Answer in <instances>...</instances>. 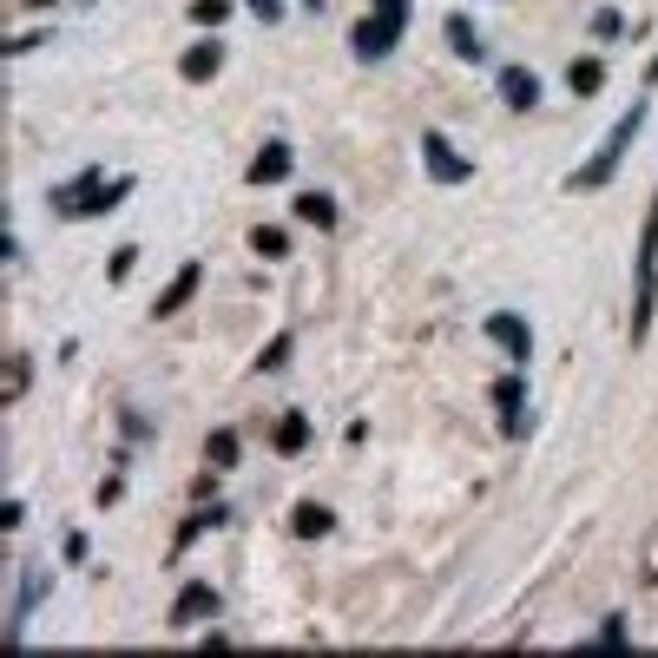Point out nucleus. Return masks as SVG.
<instances>
[{"label": "nucleus", "mask_w": 658, "mask_h": 658, "mask_svg": "<svg viewBox=\"0 0 658 658\" xmlns=\"http://www.w3.org/2000/svg\"><path fill=\"white\" fill-rule=\"evenodd\" d=\"M652 310H658V191L645 204V231H639V297H632V343L652 336Z\"/></svg>", "instance_id": "f257e3e1"}, {"label": "nucleus", "mask_w": 658, "mask_h": 658, "mask_svg": "<svg viewBox=\"0 0 658 658\" xmlns=\"http://www.w3.org/2000/svg\"><path fill=\"white\" fill-rule=\"evenodd\" d=\"M639 126H645V99H632V112H626V119H619V126L606 132V145H599V152L586 158L580 172H573V191H599V185H612V172H619L626 145L639 139Z\"/></svg>", "instance_id": "f03ea898"}, {"label": "nucleus", "mask_w": 658, "mask_h": 658, "mask_svg": "<svg viewBox=\"0 0 658 658\" xmlns=\"http://www.w3.org/2000/svg\"><path fill=\"white\" fill-rule=\"evenodd\" d=\"M132 191V178H106V172H86V178H73V185H60L53 191V211L60 218H99V211H112V204Z\"/></svg>", "instance_id": "7ed1b4c3"}, {"label": "nucleus", "mask_w": 658, "mask_h": 658, "mask_svg": "<svg viewBox=\"0 0 658 658\" xmlns=\"http://www.w3.org/2000/svg\"><path fill=\"white\" fill-rule=\"evenodd\" d=\"M402 27H408V0H376V14L356 27V60H382V53H395Z\"/></svg>", "instance_id": "20e7f679"}, {"label": "nucleus", "mask_w": 658, "mask_h": 658, "mask_svg": "<svg viewBox=\"0 0 658 658\" xmlns=\"http://www.w3.org/2000/svg\"><path fill=\"white\" fill-rule=\"evenodd\" d=\"M422 158H428V178H435V185H468V178H474V165L441 139V132H428V139H422Z\"/></svg>", "instance_id": "39448f33"}, {"label": "nucleus", "mask_w": 658, "mask_h": 658, "mask_svg": "<svg viewBox=\"0 0 658 658\" xmlns=\"http://www.w3.org/2000/svg\"><path fill=\"white\" fill-rule=\"evenodd\" d=\"M487 336H494V343H501L514 362H527V356H533V336H527V323H520L514 310H494V316H487Z\"/></svg>", "instance_id": "423d86ee"}, {"label": "nucleus", "mask_w": 658, "mask_h": 658, "mask_svg": "<svg viewBox=\"0 0 658 658\" xmlns=\"http://www.w3.org/2000/svg\"><path fill=\"white\" fill-rule=\"evenodd\" d=\"M211 612H218V593H211V586H185V593L172 599V626H198Z\"/></svg>", "instance_id": "0eeeda50"}, {"label": "nucleus", "mask_w": 658, "mask_h": 658, "mask_svg": "<svg viewBox=\"0 0 658 658\" xmlns=\"http://www.w3.org/2000/svg\"><path fill=\"white\" fill-rule=\"evenodd\" d=\"M198 283H204V270H198V264H185V270H178L172 283H165V297H158L152 310H158V316H178V310H185L191 297H198Z\"/></svg>", "instance_id": "6e6552de"}, {"label": "nucleus", "mask_w": 658, "mask_h": 658, "mask_svg": "<svg viewBox=\"0 0 658 658\" xmlns=\"http://www.w3.org/2000/svg\"><path fill=\"white\" fill-rule=\"evenodd\" d=\"M218 66H224V47H218V40H198V47L178 60V73H185L191 86H204V79H218Z\"/></svg>", "instance_id": "1a4fd4ad"}, {"label": "nucleus", "mask_w": 658, "mask_h": 658, "mask_svg": "<svg viewBox=\"0 0 658 658\" xmlns=\"http://www.w3.org/2000/svg\"><path fill=\"white\" fill-rule=\"evenodd\" d=\"M244 178H251V185H277V178H290V145H264Z\"/></svg>", "instance_id": "9d476101"}, {"label": "nucleus", "mask_w": 658, "mask_h": 658, "mask_svg": "<svg viewBox=\"0 0 658 658\" xmlns=\"http://www.w3.org/2000/svg\"><path fill=\"white\" fill-rule=\"evenodd\" d=\"M501 99H507L514 112H527L533 99H540V79H533L527 66H507V73H501Z\"/></svg>", "instance_id": "9b49d317"}, {"label": "nucleus", "mask_w": 658, "mask_h": 658, "mask_svg": "<svg viewBox=\"0 0 658 658\" xmlns=\"http://www.w3.org/2000/svg\"><path fill=\"white\" fill-rule=\"evenodd\" d=\"M566 86H573L580 99H593L599 86H606V66H599V60H573V66H566Z\"/></svg>", "instance_id": "f8f14e48"}, {"label": "nucleus", "mask_w": 658, "mask_h": 658, "mask_svg": "<svg viewBox=\"0 0 658 658\" xmlns=\"http://www.w3.org/2000/svg\"><path fill=\"white\" fill-rule=\"evenodd\" d=\"M494 402H501L507 435H520V376H501V382H494Z\"/></svg>", "instance_id": "ddd939ff"}, {"label": "nucleus", "mask_w": 658, "mask_h": 658, "mask_svg": "<svg viewBox=\"0 0 658 658\" xmlns=\"http://www.w3.org/2000/svg\"><path fill=\"white\" fill-rule=\"evenodd\" d=\"M251 251L264 257V264H277V257H290V237H283L277 224H257V231H251Z\"/></svg>", "instance_id": "4468645a"}, {"label": "nucleus", "mask_w": 658, "mask_h": 658, "mask_svg": "<svg viewBox=\"0 0 658 658\" xmlns=\"http://www.w3.org/2000/svg\"><path fill=\"white\" fill-rule=\"evenodd\" d=\"M448 40H455L461 60H481V33L468 27V14H448Z\"/></svg>", "instance_id": "2eb2a0df"}, {"label": "nucleus", "mask_w": 658, "mask_h": 658, "mask_svg": "<svg viewBox=\"0 0 658 658\" xmlns=\"http://www.w3.org/2000/svg\"><path fill=\"white\" fill-rule=\"evenodd\" d=\"M297 218L316 224V231H329V224H336V204H329L323 191H310V198H297Z\"/></svg>", "instance_id": "dca6fc26"}, {"label": "nucleus", "mask_w": 658, "mask_h": 658, "mask_svg": "<svg viewBox=\"0 0 658 658\" xmlns=\"http://www.w3.org/2000/svg\"><path fill=\"white\" fill-rule=\"evenodd\" d=\"M290 527L303 533V540H316V533H329V507H316V501H303L297 507V520H290Z\"/></svg>", "instance_id": "f3484780"}, {"label": "nucleus", "mask_w": 658, "mask_h": 658, "mask_svg": "<svg viewBox=\"0 0 658 658\" xmlns=\"http://www.w3.org/2000/svg\"><path fill=\"white\" fill-rule=\"evenodd\" d=\"M303 441H310V422H303V415H283V422H277V448H283V455H297Z\"/></svg>", "instance_id": "a211bd4d"}, {"label": "nucleus", "mask_w": 658, "mask_h": 658, "mask_svg": "<svg viewBox=\"0 0 658 658\" xmlns=\"http://www.w3.org/2000/svg\"><path fill=\"white\" fill-rule=\"evenodd\" d=\"M204 461H211V468H231V461H237V435H231V428H218V435L204 441Z\"/></svg>", "instance_id": "6ab92c4d"}, {"label": "nucleus", "mask_w": 658, "mask_h": 658, "mask_svg": "<svg viewBox=\"0 0 658 658\" xmlns=\"http://www.w3.org/2000/svg\"><path fill=\"white\" fill-rule=\"evenodd\" d=\"M27 376H33V369H27V356H7V389H0V402H7V408H14L20 395H27Z\"/></svg>", "instance_id": "aec40b11"}, {"label": "nucleus", "mask_w": 658, "mask_h": 658, "mask_svg": "<svg viewBox=\"0 0 658 658\" xmlns=\"http://www.w3.org/2000/svg\"><path fill=\"white\" fill-rule=\"evenodd\" d=\"M224 14H231V0H191V20H198V27H218Z\"/></svg>", "instance_id": "412c9836"}, {"label": "nucleus", "mask_w": 658, "mask_h": 658, "mask_svg": "<svg viewBox=\"0 0 658 658\" xmlns=\"http://www.w3.org/2000/svg\"><path fill=\"white\" fill-rule=\"evenodd\" d=\"M257 362H264V369H283V362H290V336H270V349Z\"/></svg>", "instance_id": "4be33fe9"}, {"label": "nucleus", "mask_w": 658, "mask_h": 658, "mask_svg": "<svg viewBox=\"0 0 658 658\" xmlns=\"http://www.w3.org/2000/svg\"><path fill=\"white\" fill-rule=\"evenodd\" d=\"M593 33H599V40H612V33H619V14H612V7H599V14H593Z\"/></svg>", "instance_id": "5701e85b"}, {"label": "nucleus", "mask_w": 658, "mask_h": 658, "mask_svg": "<svg viewBox=\"0 0 658 658\" xmlns=\"http://www.w3.org/2000/svg\"><path fill=\"white\" fill-rule=\"evenodd\" d=\"M244 7H251V14H257V20H277V14H283L277 0H244Z\"/></svg>", "instance_id": "b1692460"}, {"label": "nucleus", "mask_w": 658, "mask_h": 658, "mask_svg": "<svg viewBox=\"0 0 658 658\" xmlns=\"http://www.w3.org/2000/svg\"><path fill=\"white\" fill-rule=\"evenodd\" d=\"M20 7H53V0H20Z\"/></svg>", "instance_id": "393cba45"}]
</instances>
